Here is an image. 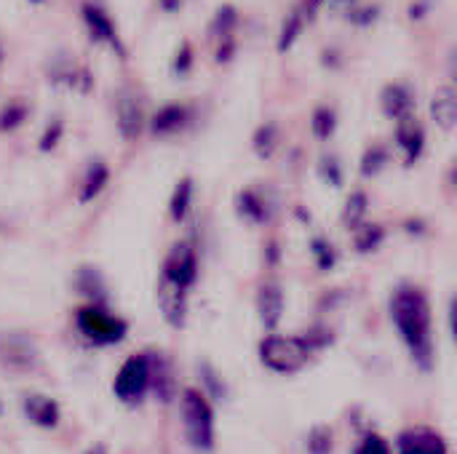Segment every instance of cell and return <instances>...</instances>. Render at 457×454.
<instances>
[{"label":"cell","mask_w":457,"mask_h":454,"mask_svg":"<svg viewBox=\"0 0 457 454\" xmlns=\"http://www.w3.org/2000/svg\"><path fill=\"white\" fill-rule=\"evenodd\" d=\"M388 313L412 361L428 372L434 367V316L426 289L418 284H399L391 294Z\"/></svg>","instance_id":"obj_1"},{"label":"cell","mask_w":457,"mask_h":454,"mask_svg":"<svg viewBox=\"0 0 457 454\" xmlns=\"http://www.w3.org/2000/svg\"><path fill=\"white\" fill-rule=\"evenodd\" d=\"M75 326L91 345H118L129 334V324L107 310V305H80L75 310Z\"/></svg>","instance_id":"obj_2"},{"label":"cell","mask_w":457,"mask_h":454,"mask_svg":"<svg viewBox=\"0 0 457 454\" xmlns=\"http://www.w3.org/2000/svg\"><path fill=\"white\" fill-rule=\"evenodd\" d=\"M313 348L308 345L305 337H284V334H268L260 343V361L278 375H295L300 372L308 359H311Z\"/></svg>","instance_id":"obj_3"},{"label":"cell","mask_w":457,"mask_h":454,"mask_svg":"<svg viewBox=\"0 0 457 454\" xmlns=\"http://www.w3.org/2000/svg\"><path fill=\"white\" fill-rule=\"evenodd\" d=\"M179 409H182V425H185V436L190 447L198 452H209L214 447V415H212L206 396L187 388L182 393Z\"/></svg>","instance_id":"obj_4"},{"label":"cell","mask_w":457,"mask_h":454,"mask_svg":"<svg viewBox=\"0 0 457 454\" xmlns=\"http://www.w3.org/2000/svg\"><path fill=\"white\" fill-rule=\"evenodd\" d=\"M115 128L123 142H137L147 131V102L137 86H120L112 99Z\"/></svg>","instance_id":"obj_5"},{"label":"cell","mask_w":457,"mask_h":454,"mask_svg":"<svg viewBox=\"0 0 457 454\" xmlns=\"http://www.w3.org/2000/svg\"><path fill=\"white\" fill-rule=\"evenodd\" d=\"M80 21L88 32V40L96 43V45H104L110 48L118 59H129V48L118 32V24L115 19L110 16V11L96 3V0H83L80 3Z\"/></svg>","instance_id":"obj_6"},{"label":"cell","mask_w":457,"mask_h":454,"mask_svg":"<svg viewBox=\"0 0 457 454\" xmlns=\"http://www.w3.org/2000/svg\"><path fill=\"white\" fill-rule=\"evenodd\" d=\"M198 273H201V257H198V244L193 238H182L177 241L166 257H163V265H161V276L185 286L187 292L195 286L198 281Z\"/></svg>","instance_id":"obj_7"},{"label":"cell","mask_w":457,"mask_h":454,"mask_svg":"<svg viewBox=\"0 0 457 454\" xmlns=\"http://www.w3.org/2000/svg\"><path fill=\"white\" fill-rule=\"evenodd\" d=\"M46 78L54 88H64L75 94H91L94 88V72L67 51L54 54V59L46 67Z\"/></svg>","instance_id":"obj_8"},{"label":"cell","mask_w":457,"mask_h":454,"mask_svg":"<svg viewBox=\"0 0 457 454\" xmlns=\"http://www.w3.org/2000/svg\"><path fill=\"white\" fill-rule=\"evenodd\" d=\"M195 123V107L187 102H166L161 104L150 120H147V134L153 139H171L182 131H187Z\"/></svg>","instance_id":"obj_9"},{"label":"cell","mask_w":457,"mask_h":454,"mask_svg":"<svg viewBox=\"0 0 457 454\" xmlns=\"http://www.w3.org/2000/svg\"><path fill=\"white\" fill-rule=\"evenodd\" d=\"M147 388H150V361L147 353H137L126 359L123 367L118 369L112 391L120 401H139Z\"/></svg>","instance_id":"obj_10"},{"label":"cell","mask_w":457,"mask_h":454,"mask_svg":"<svg viewBox=\"0 0 457 454\" xmlns=\"http://www.w3.org/2000/svg\"><path fill=\"white\" fill-rule=\"evenodd\" d=\"M233 209L238 214L241 222L246 225H254V227H262L273 219L276 214V206H273V198L257 187V185H249V187H241L233 198Z\"/></svg>","instance_id":"obj_11"},{"label":"cell","mask_w":457,"mask_h":454,"mask_svg":"<svg viewBox=\"0 0 457 454\" xmlns=\"http://www.w3.org/2000/svg\"><path fill=\"white\" fill-rule=\"evenodd\" d=\"M378 102H380V112L388 120H394V123L412 118L415 115V107H418V96H415V91H412V86L407 80H391V83H386L380 88Z\"/></svg>","instance_id":"obj_12"},{"label":"cell","mask_w":457,"mask_h":454,"mask_svg":"<svg viewBox=\"0 0 457 454\" xmlns=\"http://www.w3.org/2000/svg\"><path fill=\"white\" fill-rule=\"evenodd\" d=\"M187 289L158 276V289H155V297H158V310L163 316V321L174 329H182L185 321H187Z\"/></svg>","instance_id":"obj_13"},{"label":"cell","mask_w":457,"mask_h":454,"mask_svg":"<svg viewBox=\"0 0 457 454\" xmlns=\"http://www.w3.org/2000/svg\"><path fill=\"white\" fill-rule=\"evenodd\" d=\"M37 361L35 345L29 337L19 332H0V364H5L13 372H27Z\"/></svg>","instance_id":"obj_14"},{"label":"cell","mask_w":457,"mask_h":454,"mask_svg":"<svg viewBox=\"0 0 457 454\" xmlns=\"http://www.w3.org/2000/svg\"><path fill=\"white\" fill-rule=\"evenodd\" d=\"M394 139H396V147L402 150L404 155V166H415L423 153H426V144H428V136H426V128L423 123L412 115L407 120H399L396 123V131H394Z\"/></svg>","instance_id":"obj_15"},{"label":"cell","mask_w":457,"mask_h":454,"mask_svg":"<svg viewBox=\"0 0 457 454\" xmlns=\"http://www.w3.org/2000/svg\"><path fill=\"white\" fill-rule=\"evenodd\" d=\"M72 289L91 305H107L110 302L104 273L96 265H78L72 273Z\"/></svg>","instance_id":"obj_16"},{"label":"cell","mask_w":457,"mask_h":454,"mask_svg":"<svg viewBox=\"0 0 457 454\" xmlns=\"http://www.w3.org/2000/svg\"><path fill=\"white\" fill-rule=\"evenodd\" d=\"M428 115L434 126L445 134H450L457 126V88L455 86H439L428 99Z\"/></svg>","instance_id":"obj_17"},{"label":"cell","mask_w":457,"mask_h":454,"mask_svg":"<svg viewBox=\"0 0 457 454\" xmlns=\"http://www.w3.org/2000/svg\"><path fill=\"white\" fill-rule=\"evenodd\" d=\"M284 305H287L284 289H281L276 281L260 284V289H257V313H260V321H262L265 329L273 332V329L281 324V318H284Z\"/></svg>","instance_id":"obj_18"},{"label":"cell","mask_w":457,"mask_h":454,"mask_svg":"<svg viewBox=\"0 0 457 454\" xmlns=\"http://www.w3.org/2000/svg\"><path fill=\"white\" fill-rule=\"evenodd\" d=\"M110 166L102 161V158H94L88 161V166L83 169V179H80V187H78V203H91L96 201L104 187L110 185Z\"/></svg>","instance_id":"obj_19"},{"label":"cell","mask_w":457,"mask_h":454,"mask_svg":"<svg viewBox=\"0 0 457 454\" xmlns=\"http://www.w3.org/2000/svg\"><path fill=\"white\" fill-rule=\"evenodd\" d=\"M308 24H311V21H308L303 5L289 8V13L281 19L278 35H276V51H278V54H289V51L295 48V43L303 37V32H305Z\"/></svg>","instance_id":"obj_20"},{"label":"cell","mask_w":457,"mask_h":454,"mask_svg":"<svg viewBox=\"0 0 457 454\" xmlns=\"http://www.w3.org/2000/svg\"><path fill=\"white\" fill-rule=\"evenodd\" d=\"M193 201H195V179L190 174H185L182 179H177L171 195H169V219L171 222H185L193 211Z\"/></svg>","instance_id":"obj_21"},{"label":"cell","mask_w":457,"mask_h":454,"mask_svg":"<svg viewBox=\"0 0 457 454\" xmlns=\"http://www.w3.org/2000/svg\"><path fill=\"white\" fill-rule=\"evenodd\" d=\"M150 361V391L158 396V401H171L174 399V372L166 356L161 353H147Z\"/></svg>","instance_id":"obj_22"},{"label":"cell","mask_w":457,"mask_h":454,"mask_svg":"<svg viewBox=\"0 0 457 454\" xmlns=\"http://www.w3.org/2000/svg\"><path fill=\"white\" fill-rule=\"evenodd\" d=\"M24 415L37 428H56V423H59L56 401L48 399V396H40V393H32V396L24 399Z\"/></svg>","instance_id":"obj_23"},{"label":"cell","mask_w":457,"mask_h":454,"mask_svg":"<svg viewBox=\"0 0 457 454\" xmlns=\"http://www.w3.org/2000/svg\"><path fill=\"white\" fill-rule=\"evenodd\" d=\"M399 454H447V444L431 431H410L399 439Z\"/></svg>","instance_id":"obj_24"},{"label":"cell","mask_w":457,"mask_h":454,"mask_svg":"<svg viewBox=\"0 0 457 454\" xmlns=\"http://www.w3.org/2000/svg\"><path fill=\"white\" fill-rule=\"evenodd\" d=\"M367 214H370V195L364 190H351L340 209V225L353 233L359 225L367 222Z\"/></svg>","instance_id":"obj_25"},{"label":"cell","mask_w":457,"mask_h":454,"mask_svg":"<svg viewBox=\"0 0 457 454\" xmlns=\"http://www.w3.org/2000/svg\"><path fill=\"white\" fill-rule=\"evenodd\" d=\"M278 144H281V126L276 120H265V123H260L254 128V134H252V150H254L257 158L270 161L276 155Z\"/></svg>","instance_id":"obj_26"},{"label":"cell","mask_w":457,"mask_h":454,"mask_svg":"<svg viewBox=\"0 0 457 454\" xmlns=\"http://www.w3.org/2000/svg\"><path fill=\"white\" fill-rule=\"evenodd\" d=\"M386 238H388L386 225L370 222V219H367L364 225H359V227L353 230L351 244H353V252H356V254H372V252H378V249L386 244Z\"/></svg>","instance_id":"obj_27"},{"label":"cell","mask_w":457,"mask_h":454,"mask_svg":"<svg viewBox=\"0 0 457 454\" xmlns=\"http://www.w3.org/2000/svg\"><path fill=\"white\" fill-rule=\"evenodd\" d=\"M337 123H340V118H337V110L332 104H316L313 107V112H311V134H313V139L329 142L335 136V131H337Z\"/></svg>","instance_id":"obj_28"},{"label":"cell","mask_w":457,"mask_h":454,"mask_svg":"<svg viewBox=\"0 0 457 454\" xmlns=\"http://www.w3.org/2000/svg\"><path fill=\"white\" fill-rule=\"evenodd\" d=\"M388 161H391V147L388 144H383V142L367 144V150L361 153V161H359V171H361L364 179H375V177L383 174Z\"/></svg>","instance_id":"obj_29"},{"label":"cell","mask_w":457,"mask_h":454,"mask_svg":"<svg viewBox=\"0 0 457 454\" xmlns=\"http://www.w3.org/2000/svg\"><path fill=\"white\" fill-rule=\"evenodd\" d=\"M29 118V102L27 99H8L0 107V134H13L21 128Z\"/></svg>","instance_id":"obj_30"},{"label":"cell","mask_w":457,"mask_h":454,"mask_svg":"<svg viewBox=\"0 0 457 454\" xmlns=\"http://www.w3.org/2000/svg\"><path fill=\"white\" fill-rule=\"evenodd\" d=\"M236 27H238V8L230 3H222L209 19V37L220 40V37L236 35Z\"/></svg>","instance_id":"obj_31"},{"label":"cell","mask_w":457,"mask_h":454,"mask_svg":"<svg viewBox=\"0 0 457 454\" xmlns=\"http://www.w3.org/2000/svg\"><path fill=\"white\" fill-rule=\"evenodd\" d=\"M316 174L319 179L332 187V190H340L345 185V169H343V161L335 155V153H324L316 163Z\"/></svg>","instance_id":"obj_32"},{"label":"cell","mask_w":457,"mask_h":454,"mask_svg":"<svg viewBox=\"0 0 457 454\" xmlns=\"http://www.w3.org/2000/svg\"><path fill=\"white\" fill-rule=\"evenodd\" d=\"M308 249H311V254H313V260H316V265H319V270H332L335 265H337V249H335V244L329 241V238H324V235H313L311 241H308Z\"/></svg>","instance_id":"obj_33"},{"label":"cell","mask_w":457,"mask_h":454,"mask_svg":"<svg viewBox=\"0 0 457 454\" xmlns=\"http://www.w3.org/2000/svg\"><path fill=\"white\" fill-rule=\"evenodd\" d=\"M195 67V48L190 40H182L174 51V59H171V75L174 78H187Z\"/></svg>","instance_id":"obj_34"},{"label":"cell","mask_w":457,"mask_h":454,"mask_svg":"<svg viewBox=\"0 0 457 454\" xmlns=\"http://www.w3.org/2000/svg\"><path fill=\"white\" fill-rule=\"evenodd\" d=\"M62 139H64V120L59 118V115H54L48 123H46V128L40 131V139H37V150L40 153H54L59 144H62Z\"/></svg>","instance_id":"obj_35"},{"label":"cell","mask_w":457,"mask_h":454,"mask_svg":"<svg viewBox=\"0 0 457 454\" xmlns=\"http://www.w3.org/2000/svg\"><path fill=\"white\" fill-rule=\"evenodd\" d=\"M380 13H383V8H380L378 3H356V5L345 13V19H348L353 27H372V24L380 19Z\"/></svg>","instance_id":"obj_36"},{"label":"cell","mask_w":457,"mask_h":454,"mask_svg":"<svg viewBox=\"0 0 457 454\" xmlns=\"http://www.w3.org/2000/svg\"><path fill=\"white\" fill-rule=\"evenodd\" d=\"M238 54V40L236 35H228V37H220L217 45H214V62L217 64H230Z\"/></svg>","instance_id":"obj_37"},{"label":"cell","mask_w":457,"mask_h":454,"mask_svg":"<svg viewBox=\"0 0 457 454\" xmlns=\"http://www.w3.org/2000/svg\"><path fill=\"white\" fill-rule=\"evenodd\" d=\"M201 377H204V385L209 388V393H212V399H225L228 396V391H225V383L220 380V375L214 372V367H209V364H201Z\"/></svg>","instance_id":"obj_38"},{"label":"cell","mask_w":457,"mask_h":454,"mask_svg":"<svg viewBox=\"0 0 457 454\" xmlns=\"http://www.w3.org/2000/svg\"><path fill=\"white\" fill-rule=\"evenodd\" d=\"M308 447H311V452L313 454H327L332 450V433H329L327 428H316V431L311 433Z\"/></svg>","instance_id":"obj_39"},{"label":"cell","mask_w":457,"mask_h":454,"mask_svg":"<svg viewBox=\"0 0 457 454\" xmlns=\"http://www.w3.org/2000/svg\"><path fill=\"white\" fill-rule=\"evenodd\" d=\"M356 454H391V447L380 439V436H367L359 447Z\"/></svg>","instance_id":"obj_40"},{"label":"cell","mask_w":457,"mask_h":454,"mask_svg":"<svg viewBox=\"0 0 457 454\" xmlns=\"http://www.w3.org/2000/svg\"><path fill=\"white\" fill-rule=\"evenodd\" d=\"M431 8H434V0H412L410 8H407V16H410L412 21H420Z\"/></svg>","instance_id":"obj_41"},{"label":"cell","mask_w":457,"mask_h":454,"mask_svg":"<svg viewBox=\"0 0 457 454\" xmlns=\"http://www.w3.org/2000/svg\"><path fill=\"white\" fill-rule=\"evenodd\" d=\"M404 230H407L410 235L420 238V235L428 233V225L423 222V217H407V219H404Z\"/></svg>","instance_id":"obj_42"},{"label":"cell","mask_w":457,"mask_h":454,"mask_svg":"<svg viewBox=\"0 0 457 454\" xmlns=\"http://www.w3.org/2000/svg\"><path fill=\"white\" fill-rule=\"evenodd\" d=\"M300 5H303V11H305L308 21H316V19H319V13L327 8V0H300Z\"/></svg>","instance_id":"obj_43"},{"label":"cell","mask_w":457,"mask_h":454,"mask_svg":"<svg viewBox=\"0 0 457 454\" xmlns=\"http://www.w3.org/2000/svg\"><path fill=\"white\" fill-rule=\"evenodd\" d=\"M321 64H324V67L337 70V67L343 64V54H340V48H337V45H329V48L321 54Z\"/></svg>","instance_id":"obj_44"},{"label":"cell","mask_w":457,"mask_h":454,"mask_svg":"<svg viewBox=\"0 0 457 454\" xmlns=\"http://www.w3.org/2000/svg\"><path fill=\"white\" fill-rule=\"evenodd\" d=\"M356 3H359V0H327V8H329L335 16H345Z\"/></svg>","instance_id":"obj_45"},{"label":"cell","mask_w":457,"mask_h":454,"mask_svg":"<svg viewBox=\"0 0 457 454\" xmlns=\"http://www.w3.org/2000/svg\"><path fill=\"white\" fill-rule=\"evenodd\" d=\"M265 260H268V265H278V260H281V246L276 244V241H268L265 244Z\"/></svg>","instance_id":"obj_46"},{"label":"cell","mask_w":457,"mask_h":454,"mask_svg":"<svg viewBox=\"0 0 457 454\" xmlns=\"http://www.w3.org/2000/svg\"><path fill=\"white\" fill-rule=\"evenodd\" d=\"M182 3H185V0H158V8H161L163 13H179V11H182Z\"/></svg>","instance_id":"obj_47"},{"label":"cell","mask_w":457,"mask_h":454,"mask_svg":"<svg viewBox=\"0 0 457 454\" xmlns=\"http://www.w3.org/2000/svg\"><path fill=\"white\" fill-rule=\"evenodd\" d=\"M450 332H453V340L457 345V294H453V300H450Z\"/></svg>","instance_id":"obj_48"},{"label":"cell","mask_w":457,"mask_h":454,"mask_svg":"<svg viewBox=\"0 0 457 454\" xmlns=\"http://www.w3.org/2000/svg\"><path fill=\"white\" fill-rule=\"evenodd\" d=\"M447 72H450L453 86L457 88V48H453V51H450V56H447Z\"/></svg>","instance_id":"obj_49"},{"label":"cell","mask_w":457,"mask_h":454,"mask_svg":"<svg viewBox=\"0 0 457 454\" xmlns=\"http://www.w3.org/2000/svg\"><path fill=\"white\" fill-rule=\"evenodd\" d=\"M447 182H450V187H455L457 190V161H455V166L450 169V177H447Z\"/></svg>","instance_id":"obj_50"},{"label":"cell","mask_w":457,"mask_h":454,"mask_svg":"<svg viewBox=\"0 0 457 454\" xmlns=\"http://www.w3.org/2000/svg\"><path fill=\"white\" fill-rule=\"evenodd\" d=\"M86 454H107V450H104V444H96V447H91Z\"/></svg>","instance_id":"obj_51"},{"label":"cell","mask_w":457,"mask_h":454,"mask_svg":"<svg viewBox=\"0 0 457 454\" xmlns=\"http://www.w3.org/2000/svg\"><path fill=\"white\" fill-rule=\"evenodd\" d=\"M27 3H32V5H43L46 0H27Z\"/></svg>","instance_id":"obj_52"},{"label":"cell","mask_w":457,"mask_h":454,"mask_svg":"<svg viewBox=\"0 0 457 454\" xmlns=\"http://www.w3.org/2000/svg\"><path fill=\"white\" fill-rule=\"evenodd\" d=\"M3 409H5V407H3V399H0V415H3Z\"/></svg>","instance_id":"obj_53"},{"label":"cell","mask_w":457,"mask_h":454,"mask_svg":"<svg viewBox=\"0 0 457 454\" xmlns=\"http://www.w3.org/2000/svg\"><path fill=\"white\" fill-rule=\"evenodd\" d=\"M0 64H3V45H0Z\"/></svg>","instance_id":"obj_54"}]
</instances>
